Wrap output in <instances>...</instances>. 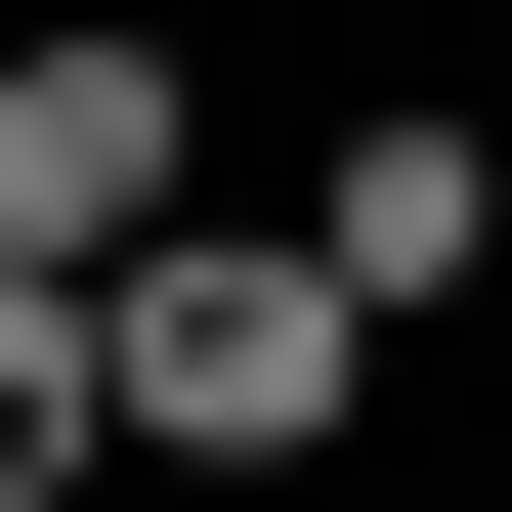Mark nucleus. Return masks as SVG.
<instances>
[{
  "mask_svg": "<svg viewBox=\"0 0 512 512\" xmlns=\"http://www.w3.org/2000/svg\"><path fill=\"white\" fill-rule=\"evenodd\" d=\"M342 427H384V256H342V214H171V256H128V470L299 512Z\"/></svg>",
  "mask_w": 512,
  "mask_h": 512,
  "instance_id": "f257e3e1",
  "label": "nucleus"
},
{
  "mask_svg": "<svg viewBox=\"0 0 512 512\" xmlns=\"http://www.w3.org/2000/svg\"><path fill=\"white\" fill-rule=\"evenodd\" d=\"M171 214H214L171 0H43V43H0V256H171Z\"/></svg>",
  "mask_w": 512,
  "mask_h": 512,
  "instance_id": "f03ea898",
  "label": "nucleus"
},
{
  "mask_svg": "<svg viewBox=\"0 0 512 512\" xmlns=\"http://www.w3.org/2000/svg\"><path fill=\"white\" fill-rule=\"evenodd\" d=\"M299 214L384 256V342H470V299H512V128H342V171H299Z\"/></svg>",
  "mask_w": 512,
  "mask_h": 512,
  "instance_id": "7ed1b4c3",
  "label": "nucleus"
},
{
  "mask_svg": "<svg viewBox=\"0 0 512 512\" xmlns=\"http://www.w3.org/2000/svg\"><path fill=\"white\" fill-rule=\"evenodd\" d=\"M128 470V256H0V512Z\"/></svg>",
  "mask_w": 512,
  "mask_h": 512,
  "instance_id": "20e7f679",
  "label": "nucleus"
}]
</instances>
